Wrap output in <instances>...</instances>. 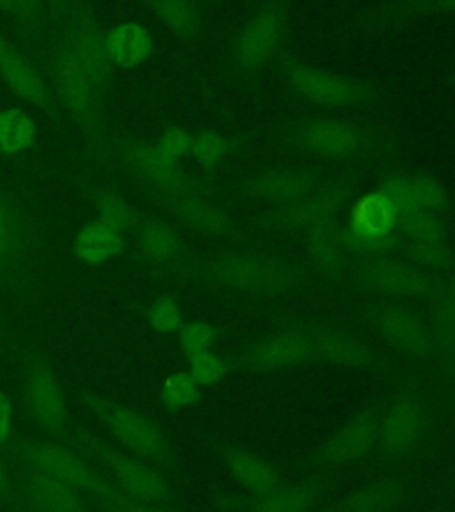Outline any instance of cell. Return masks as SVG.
Segmentation results:
<instances>
[{"label": "cell", "instance_id": "1", "mask_svg": "<svg viewBox=\"0 0 455 512\" xmlns=\"http://www.w3.org/2000/svg\"><path fill=\"white\" fill-rule=\"evenodd\" d=\"M11 459L27 470L47 473L54 479L80 491L82 495L96 498L100 504L112 511H144L141 505L125 495L114 480L98 472L95 466L79 456L61 441H18L9 450Z\"/></svg>", "mask_w": 455, "mask_h": 512}, {"label": "cell", "instance_id": "2", "mask_svg": "<svg viewBox=\"0 0 455 512\" xmlns=\"http://www.w3.org/2000/svg\"><path fill=\"white\" fill-rule=\"evenodd\" d=\"M48 77L56 89L57 102L79 128L89 150L104 157L107 152L104 96L96 91L86 72L75 61L61 38L50 47L47 56Z\"/></svg>", "mask_w": 455, "mask_h": 512}, {"label": "cell", "instance_id": "3", "mask_svg": "<svg viewBox=\"0 0 455 512\" xmlns=\"http://www.w3.org/2000/svg\"><path fill=\"white\" fill-rule=\"evenodd\" d=\"M73 443L75 447L88 452L100 466H104L114 484L141 505L144 511H157L168 507L173 498L171 484L141 459L121 452L91 432H75Z\"/></svg>", "mask_w": 455, "mask_h": 512}, {"label": "cell", "instance_id": "4", "mask_svg": "<svg viewBox=\"0 0 455 512\" xmlns=\"http://www.w3.org/2000/svg\"><path fill=\"white\" fill-rule=\"evenodd\" d=\"M22 395L27 415L41 431L61 436L70 427V411L63 384L45 352L31 349L25 358Z\"/></svg>", "mask_w": 455, "mask_h": 512}, {"label": "cell", "instance_id": "5", "mask_svg": "<svg viewBox=\"0 0 455 512\" xmlns=\"http://www.w3.org/2000/svg\"><path fill=\"white\" fill-rule=\"evenodd\" d=\"M208 280L221 287L256 294L274 296L292 285V274L287 265L271 256L255 253H230L212 260L205 267Z\"/></svg>", "mask_w": 455, "mask_h": 512}, {"label": "cell", "instance_id": "6", "mask_svg": "<svg viewBox=\"0 0 455 512\" xmlns=\"http://www.w3.org/2000/svg\"><path fill=\"white\" fill-rule=\"evenodd\" d=\"M116 155L139 184L152 192L160 203L184 194L200 192L194 178L187 175L175 160L164 157L155 144L123 139L116 144Z\"/></svg>", "mask_w": 455, "mask_h": 512}, {"label": "cell", "instance_id": "7", "mask_svg": "<svg viewBox=\"0 0 455 512\" xmlns=\"http://www.w3.org/2000/svg\"><path fill=\"white\" fill-rule=\"evenodd\" d=\"M61 40L70 48L75 61L93 82L96 91L107 100L114 77V64L105 50V32L100 27L95 11L88 0L61 22Z\"/></svg>", "mask_w": 455, "mask_h": 512}, {"label": "cell", "instance_id": "8", "mask_svg": "<svg viewBox=\"0 0 455 512\" xmlns=\"http://www.w3.org/2000/svg\"><path fill=\"white\" fill-rule=\"evenodd\" d=\"M84 402L100 424L111 432L112 438L128 452L150 461L168 457V438L150 416L102 397H88Z\"/></svg>", "mask_w": 455, "mask_h": 512}, {"label": "cell", "instance_id": "9", "mask_svg": "<svg viewBox=\"0 0 455 512\" xmlns=\"http://www.w3.org/2000/svg\"><path fill=\"white\" fill-rule=\"evenodd\" d=\"M36 244V226L22 203L0 184V287H16Z\"/></svg>", "mask_w": 455, "mask_h": 512}, {"label": "cell", "instance_id": "10", "mask_svg": "<svg viewBox=\"0 0 455 512\" xmlns=\"http://www.w3.org/2000/svg\"><path fill=\"white\" fill-rule=\"evenodd\" d=\"M283 73L297 95L324 107H349L368 102L374 96V91L365 82L326 72L310 64L287 61L283 63Z\"/></svg>", "mask_w": 455, "mask_h": 512}, {"label": "cell", "instance_id": "11", "mask_svg": "<svg viewBox=\"0 0 455 512\" xmlns=\"http://www.w3.org/2000/svg\"><path fill=\"white\" fill-rule=\"evenodd\" d=\"M399 224L383 192H370L354 203L349 226L344 230L347 249L363 255H381L395 244L393 232Z\"/></svg>", "mask_w": 455, "mask_h": 512}, {"label": "cell", "instance_id": "12", "mask_svg": "<svg viewBox=\"0 0 455 512\" xmlns=\"http://www.w3.org/2000/svg\"><path fill=\"white\" fill-rule=\"evenodd\" d=\"M287 27V2L269 0L240 29L233 45V59L242 70L255 72L271 61Z\"/></svg>", "mask_w": 455, "mask_h": 512}, {"label": "cell", "instance_id": "13", "mask_svg": "<svg viewBox=\"0 0 455 512\" xmlns=\"http://www.w3.org/2000/svg\"><path fill=\"white\" fill-rule=\"evenodd\" d=\"M349 189L345 185H328L304 196L301 200L272 212V223L288 230H312L317 226L335 223L336 216L342 212L349 198Z\"/></svg>", "mask_w": 455, "mask_h": 512}, {"label": "cell", "instance_id": "14", "mask_svg": "<svg viewBox=\"0 0 455 512\" xmlns=\"http://www.w3.org/2000/svg\"><path fill=\"white\" fill-rule=\"evenodd\" d=\"M425 429V411L420 400L404 395L384 411L377 425V441L386 454L406 456L415 450Z\"/></svg>", "mask_w": 455, "mask_h": 512}, {"label": "cell", "instance_id": "15", "mask_svg": "<svg viewBox=\"0 0 455 512\" xmlns=\"http://www.w3.org/2000/svg\"><path fill=\"white\" fill-rule=\"evenodd\" d=\"M312 358H315V333L294 329L256 342L244 354V363L258 372H271L294 367Z\"/></svg>", "mask_w": 455, "mask_h": 512}, {"label": "cell", "instance_id": "16", "mask_svg": "<svg viewBox=\"0 0 455 512\" xmlns=\"http://www.w3.org/2000/svg\"><path fill=\"white\" fill-rule=\"evenodd\" d=\"M296 139L306 152L331 160L351 159L365 146V136L360 128L340 120L306 123L297 130Z\"/></svg>", "mask_w": 455, "mask_h": 512}, {"label": "cell", "instance_id": "17", "mask_svg": "<svg viewBox=\"0 0 455 512\" xmlns=\"http://www.w3.org/2000/svg\"><path fill=\"white\" fill-rule=\"evenodd\" d=\"M377 418L372 411H361L352 416L347 424L336 429L328 440L322 443L319 459L329 464L356 463L376 447Z\"/></svg>", "mask_w": 455, "mask_h": 512}, {"label": "cell", "instance_id": "18", "mask_svg": "<svg viewBox=\"0 0 455 512\" xmlns=\"http://www.w3.org/2000/svg\"><path fill=\"white\" fill-rule=\"evenodd\" d=\"M320 178L304 169H267L251 176L244 192L256 201L272 205H288L319 189Z\"/></svg>", "mask_w": 455, "mask_h": 512}, {"label": "cell", "instance_id": "19", "mask_svg": "<svg viewBox=\"0 0 455 512\" xmlns=\"http://www.w3.org/2000/svg\"><path fill=\"white\" fill-rule=\"evenodd\" d=\"M361 283L363 287L386 296L425 297L438 290L436 280L429 274L392 260H379L368 265L361 272Z\"/></svg>", "mask_w": 455, "mask_h": 512}, {"label": "cell", "instance_id": "20", "mask_svg": "<svg viewBox=\"0 0 455 512\" xmlns=\"http://www.w3.org/2000/svg\"><path fill=\"white\" fill-rule=\"evenodd\" d=\"M18 495L25 507L43 512H80L86 509L82 493L47 473L22 468Z\"/></svg>", "mask_w": 455, "mask_h": 512}, {"label": "cell", "instance_id": "21", "mask_svg": "<svg viewBox=\"0 0 455 512\" xmlns=\"http://www.w3.org/2000/svg\"><path fill=\"white\" fill-rule=\"evenodd\" d=\"M376 328L388 344L413 358H422L431 349V333L424 322L400 306H386L376 315Z\"/></svg>", "mask_w": 455, "mask_h": 512}, {"label": "cell", "instance_id": "22", "mask_svg": "<svg viewBox=\"0 0 455 512\" xmlns=\"http://www.w3.org/2000/svg\"><path fill=\"white\" fill-rule=\"evenodd\" d=\"M0 77L11 91H15L16 95L29 104L41 111H54V98L36 64L16 48H9L4 57H0Z\"/></svg>", "mask_w": 455, "mask_h": 512}, {"label": "cell", "instance_id": "23", "mask_svg": "<svg viewBox=\"0 0 455 512\" xmlns=\"http://www.w3.org/2000/svg\"><path fill=\"white\" fill-rule=\"evenodd\" d=\"M162 205L187 228L205 235L224 237V235H230L235 228L232 217L228 216L223 208L205 200L201 192L184 194L173 200L164 201Z\"/></svg>", "mask_w": 455, "mask_h": 512}, {"label": "cell", "instance_id": "24", "mask_svg": "<svg viewBox=\"0 0 455 512\" xmlns=\"http://www.w3.org/2000/svg\"><path fill=\"white\" fill-rule=\"evenodd\" d=\"M105 50L114 66L132 70L146 63L153 54V38L144 25L125 22L105 32Z\"/></svg>", "mask_w": 455, "mask_h": 512}, {"label": "cell", "instance_id": "25", "mask_svg": "<svg viewBox=\"0 0 455 512\" xmlns=\"http://www.w3.org/2000/svg\"><path fill=\"white\" fill-rule=\"evenodd\" d=\"M137 246L146 262L153 265L175 264L184 253V242L171 224L148 219L137 232Z\"/></svg>", "mask_w": 455, "mask_h": 512}, {"label": "cell", "instance_id": "26", "mask_svg": "<svg viewBox=\"0 0 455 512\" xmlns=\"http://www.w3.org/2000/svg\"><path fill=\"white\" fill-rule=\"evenodd\" d=\"M315 358L333 365L360 368L372 365L374 354L356 336L342 331H320L315 333Z\"/></svg>", "mask_w": 455, "mask_h": 512}, {"label": "cell", "instance_id": "27", "mask_svg": "<svg viewBox=\"0 0 455 512\" xmlns=\"http://www.w3.org/2000/svg\"><path fill=\"white\" fill-rule=\"evenodd\" d=\"M228 468L240 486L256 496L265 495L281 484L276 468L248 450H233L228 456Z\"/></svg>", "mask_w": 455, "mask_h": 512}, {"label": "cell", "instance_id": "28", "mask_svg": "<svg viewBox=\"0 0 455 512\" xmlns=\"http://www.w3.org/2000/svg\"><path fill=\"white\" fill-rule=\"evenodd\" d=\"M306 251L319 271L324 274H338L344 269L345 251H347L344 230H338L335 223L308 230Z\"/></svg>", "mask_w": 455, "mask_h": 512}, {"label": "cell", "instance_id": "29", "mask_svg": "<svg viewBox=\"0 0 455 512\" xmlns=\"http://www.w3.org/2000/svg\"><path fill=\"white\" fill-rule=\"evenodd\" d=\"M404 500V489L393 480H379L352 491L335 505L342 512H386L397 509Z\"/></svg>", "mask_w": 455, "mask_h": 512}, {"label": "cell", "instance_id": "30", "mask_svg": "<svg viewBox=\"0 0 455 512\" xmlns=\"http://www.w3.org/2000/svg\"><path fill=\"white\" fill-rule=\"evenodd\" d=\"M121 249V233L114 232L102 223L88 224L75 239V255L86 264H104L118 255Z\"/></svg>", "mask_w": 455, "mask_h": 512}, {"label": "cell", "instance_id": "31", "mask_svg": "<svg viewBox=\"0 0 455 512\" xmlns=\"http://www.w3.org/2000/svg\"><path fill=\"white\" fill-rule=\"evenodd\" d=\"M162 24L178 38H192L201 27L200 11L192 0H144Z\"/></svg>", "mask_w": 455, "mask_h": 512}, {"label": "cell", "instance_id": "32", "mask_svg": "<svg viewBox=\"0 0 455 512\" xmlns=\"http://www.w3.org/2000/svg\"><path fill=\"white\" fill-rule=\"evenodd\" d=\"M320 500V489L313 484L299 486H278L265 495L256 498V511L264 512H303L312 509Z\"/></svg>", "mask_w": 455, "mask_h": 512}, {"label": "cell", "instance_id": "33", "mask_svg": "<svg viewBox=\"0 0 455 512\" xmlns=\"http://www.w3.org/2000/svg\"><path fill=\"white\" fill-rule=\"evenodd\" d=\"M36 125L24 109L0 111V155H18L31 148Z\"/></svg>", "mask_w": 455, "mask_h": 512}, {"label": "cell", "instance_id": "34", "mask_svg": "<svg viewBox=\"0 0 455 512\" xmlns=\"http://www.w3.org/2000/svg\"><path fill=\"white\" fill-rule=\"evenodd\" d=\"M98 223L114 232L123 233L134 223V210L120 192L111 187H102L93 194Z\"/></svg>", "mask_w": 455, "mask_h": 512}, {"label": "cell", "instance_id": "35", "mask_svg": "<svg viewBox=\"0 0 455 512\" xmlns=\"http://www.w3.org/2000/svg\"><path fill=\"white\" fill-rule=\"evenodd\" d=\"M445 356H455V297L443 292L432 304V336Z\"/></svg>", "mask_w": 455, "mask_h": 512}, {"label": "cell", "instance_id": "36", "mask_svg": "<svg viewBox=\"0 0 455 512\" xmlns=\"http://www.w3.org/2000/svg\"><path fill=\"white\" fill-rule=\"evenodd\" d=\"M200 399V384L189 372H176L162 386V402L168 409H184Z\"/></svg>", "mask_w": 455, "mask_h": 512}, {"label": "cell", "instance_id": "37", "mask_svg": "<svg viewBox=\"0 0 455 512\" xmlns=\"http://www.w3.org/2000/svg\"><path fill=\"white\" fill-rule=\"evenodd\" d=\"M411 184L415 191L416 205L418 210L431 212L440 216L443 212H447L450 207V196L445 191L443 185L438 184L436 180H432L431 176L415 175L411 176Z\"/></svg>", "mask_w": 455, "mask_h": 512}, {"label": "cell", "instance_id": "38", "mask_svg": "<svg viewBox=\"0 0 455 512\" xmlns=\"http://www.w3.org/2000/svg\"><path fill=\"white\" fill-rule=\"evenodd\" d=\"M400 226L408 235L409 242H427V240H445V224L441 223L440 216L418 210L400 219Z\"/></svg>", "mask_w": 455, "mask_h": 512}, {"label": "cell", "instance_id": "39", "mask_svg": "<svg viewBox=\"0 0 455 512\" xmlns=\"http://www.w3.org/2000/svg\"><path fill=\"white\" fill-rule=\"evenodd\" d=\"M228 372L223 356L212 349L194 352L189 356V374L200 386H212L219 383Z\"/></svg>", "mask_w": 455, "mask_h": 512}, {"label": "cell", "instance_id": "40", "mask_svg": "<svg viewBox=\"0 0 455 512\" xmlns=\"http://www.w3.org/2000/svg\"><path fill=\"white\" fill-rule=\"evenodd\" d=\"M13 18L27 41L40 40L45 27V0H13Z\"/></svg>", "mask_w": 455, "mask_h": 512}, {"label": "cell", "instance_id": "41", "mask_svg": "<svg viewBox=\"0 0 455 512\" xmlns=\"http://www.w3.org/2000/svg\"><path fill=\"white\" fill-rule=\"evenodd\" d=\"M381 192L386 196V200L390 201L395 214L399 216V221L408 217L409 214H413V212H418L411 176H392V178H388L384 182L383 191Z\"/></svg>", "mask_w": 455, "mask_h": 512}, {"label": "cell", "instance_id": "42", "mask_svg": "<svg viewBox=\"0 0 455 512\" xmlns=\"http://www.w3.org/2000/svg\"><path fill=\"white\" fill-rule=\"evenodd\" d=\"M192 155L205 168H214L226 157L228 143L223 136L216 132H201L200 136L192 139Z\"/></svg>", "mask_w": 455, "mask_h": 512}, {"label": "cell", "instance_id": "43", "mask_svg": "<svg viewBox=\"0 0 455 512\" xmlns=\"http://www.w3.org/2000/svg\"><path fill=\"white\" fill-rule=\"evenodd\" d=\"M150 324L157 333L169 335L182 328V313L171 297H159L150 308Z\"/></svg>", "mask_w": 455, "mask_h": 512}, {"label": "cell", "instance_id": "44", "mask_svg": "<svg viewBox=\"0 0 455 512\" xmlns=\"http://www.w3.org/2000/svg\"><path fill=\"white\" fill-rule=\"evenodd\" d=\"M409 253L415 262L431 269H441L450 264V249L445 244V240L409 242Z\"/></svg>", "mask_w": 455, "mask_h": 512}, {"label": "cell", "instance_id": "45", "mask_svg": "<svg viewBox=\"0 0 455 512\" xmlns=\"http://www.w3.org/2000/svg\"><path fill=\"white\" fill-rule=\"evenodd\" d=\"M216 342V328L207 322H191L180 331V344L182 349L191 356L194 352L212 349Z\"/></svg>", "mask_w": 455, "mask_h": 512}, {"label": "cell", "instance_id": "46", "mask_svg": "<svg viewBox=\"0 0 455 512\" xmlns=\"http://www.w3.org/2000/svg\"><path fill=\"white\" fill-rule=\"evenodd\" d=\"M159 152L168 157V159L178 160L191 152L192 139L184 128L171 127L162 134L159 143L155 144Z\"/></svg>", "mask_w": 455, "mask_h": 512}, {"label": "cell", "instance_id": "47", "mask_svg": "<svg viewBox=\"0 0 455 512\" xmlns=\"http://www.w3.org/2000/svg\"><path fill=\"white\" fill-rule=\"evenodd\" d=\"M13 431V416H11V402L8 395L0 392V443H6Z\"/></svg>", "mask_w": 455, "mask_h": 512}, {"label": "cell", "instance_id": "48", "mask_svg": "<svg viewBox=\"0 0 455 512\" xmlns=\"http://www.w3.org/2000/svg\"><path fill=\"white\" fill-rule=\"evenodd\" d=\"M82 2L84 0H47L50 15L54 16L59 24L72 13L73 9L79 8Z\"/></svg>", "mask_w": 455, "mask_h": 512}, {"label": "cell", "instance_id": "49", "mask_svg": "<svg viewBox=\"0 0 455 512\" xmlns=\"http://www.w3.org/2000/svg\"><path fill=\"white\" fill-rule=\"evenodd\" d=\"M13 498V479L6 463L0 459V507L8 504Z\"/></svg>", "mask_w": 455, "mask_h": 512}, {"label": "cell", "instance_id": "50", "mask_svg": "<svg viewBox=\"0 0 455 512\" xmlns=\"http://www.w3.org/2000/svg\"><path fill=\"white\" fill-rule=\"evenodd\" d=\"M420 8L455 11V0H418Z\"/></svg>", "mask_w": 455, "mask_h": 512}, {"label": "cell", "instance_id": "51", "mask_svg": "<svg viewBox=\"0 0 455 512\" xmlns=\"http://www.w3.org/2000/svg\"><path fill=\"white\" fill-rule=\"evenodd\" d=\"M0 9H2V11H6L9 15H13V11H15L13 0H0Z\"/></svg>", "mask_w": 455, "mask_h": 512}, {"label": "cell", "instance_id": "52", "mask_svg": "<svg viewBox=\"0 0 455 512\" xmlns=\"http://www.w3.org/2000/svg\"><path fill=\"white\" fill-rule=\"evenodd\" d=\"M9 48L11 47H9L8 40H6V38H4V34L0 32V57H4V54L8 52Z\"/></svg>", "mask_w": 455, "mask_h": 512}, {"label": "cell", "instance_id": "53", "mask_svg": "<svg viewBox=\"0 0 455 512\" xmlns=\"http://www.w3.org/2000/svg\"><path fill=\"white\" fill-rule=\"evenodd\" d=\"M450 292H452V296L455 297V276L454 280H452V287H450Z\"/></svg>", "mask_w": 455, "mask_h": 512}]
</instances>
